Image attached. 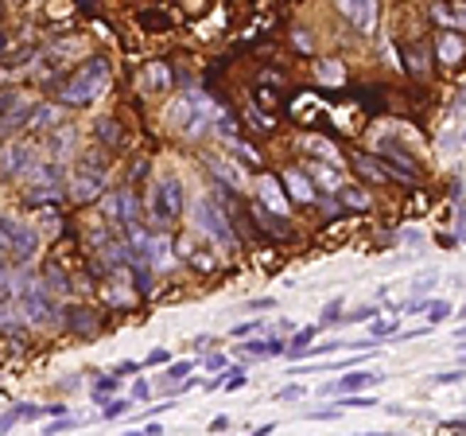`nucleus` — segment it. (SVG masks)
Masks as SVG:
<instances>
[{
  "label": "nucleus",
  "instance_id": "1",
  "mask_svg": "<svg viewBox=\"0 0 466 436\" xmlns=\"http://www.w3.org/2000/svg\"><path fill=\"white\" fill-rule=\"evenodd\" d=\"M105 90H109V59H90L78 67V74H70V78L58 86V102L63 105H90V102H97Z\"/></svg>",
  "mask_w": 466,
  "mask_h": 436
},
{
  "label": "nucleus",
  "instance_id": "2",
  "mask_svg": "<svg viewBox=\"0 0 466 436\" xmlns=\"http://www.w3.org/2000/svg\"><path fill=\"white\" fill-rule=\"evenodd\" d=\"M0 253L8 265H31L39 253V234L16 215H0Z\"/></svg>",
  "mask_w": 466,
  "mask_h": 436
},
{
  "label": "nucleus",
  "instance_id": "3",
  "mask_svg": "<svg viewBox=\"0 0 466 436\" xmlns=\"http://www.w3.org/2000/svg\"><path fill=\"white\" fill-rule=\"evenodd\" d=\"M148 211H152L156 226H168L183 215V184L175 176H160L152 184V199H148Z\"/></svg>",
  "mask_w": 466,
  "mask_h": 436
},
{
  "label": "nucleus",
  "instance_id": "4",
  "mask_svg": "<svg viewBox=\"0 0 466 436\" xmlns=\"http://www.w3.org/2000/svg\"><path fill=\"white\" fill-rule=\"evenodd\" d=\"M195 226L202 230L210 242H218V245H233V230H229V222L226 215H222L218 207H214V199H198L195 203Z\"/></svg>",
  "mask_w": 466,
  "mask_h": 436
},
{
  "label": "nucleus",
  "instance_id": "5",
  "mask_svg": "<svg viewBox=\"0 0 466 436\" xmlns=\"http://www.w3.org/2000/svg\"><path fill=\"white\" fill-rule=\"evenodd\" d=\"M36 160H39L36 144H28V141H12V144L0 148V176H4V179L28 176V168H31Z\"/></svg>",
  "mask_w": 466,
  "mask_h": 436
},
{
  "label": "nucleus",
  "instance_id": "6",
  "mask_svg": "<svg viewBox=\"0 0 466 436\" xmlns=\"http://www.w3.org/2000/svg\"><path fill=\"white\" fill-rule=\"evenodd\" d=\"M63 179H66V168H63V160H51V164H31L28 168V187H31V195L36 199H43V195H55L58 187H63Z\"/></svg>",
  "mask_w": 466,
  "mask_h": 436
},
{
  "label": "nucleus",
  "instance_id": "7",
  "mask_svg": "<svg viewBox=\"0 0 466 436\" xmlns=\"http://www.w3.org/2000/svg\"><path fill=\"white\" fill-rule=\"evenodd\" d=\"M202 102H206L202 94L187 90V94H179V97H175V102L168 105V113H163V117H168V125H175V129H190V125H195V117H198V105H202Z\"/></svg>",
  "mask_w": 466,
  "mask_h": 436
},
{
  "label": "nucleus",
  "instance_id": "8",
  "mask_svg": "<svg viewBox=\"0 0 466 436\" xmlns=\"http://www.w3.org/2000/svg\"><path fill=\"white\" fill-rule=\"evenodd\" d=\"M97 195H105V171L78 168L74 187H70V199H74V203H90V199H97Z\"/></svg>",
  "mask_w": 466,
  "mask_h": 436
},
{
  "label": "nucleus",
  "instance_id": "9",
  "mask_svg": "<svg viewBox=\"0 0 466 436\" xmlns=\"http://www.w3.org/2000/svg\"><path fill=\"white\" fill-rule=\"evenodd\" d=\"M338 8H342L350 16V23H354L357 31H365V36L377 28V0H338Z\"/></svg>",
  "mask_w": 466,
  "mask_h": 436
},
{
  "label": "nucleus",
  "instance_id": "10",
  "mask_svg": "<svg viewBox=\"0 0 466 436\" xmlns=\"http://www.w3.org/2000/svg\"><path fill=\"white\" fill-rule=\"evenodd\" d=\"M105 215H109V222H113L116 230H121L124 222L140 218V203H136V195H132V191H116V195H109V203H105Z\"/></svg>",
  "mask_w": 466,
  "mask_h": 436
},
{
  "label": "nucleus",
  "instance_id": "11",
  "mask_svg": "<svg viewBox=\"0 0 466 436\" xmlns=\"http://www.w3.org/2000/svg\"><path fill=\"white\" fill-rule=\"evenodd\" d=\"M140 90L144 94H160V90H171V70L163 67V63H148L144 70H140Z\"/></svg>",
  "mask_w": 466,
  "mask_h": 436
},
{
  "label": "nucleus",
  "instance_id": "12",
  "mask_svg": "<svg viewBox=\"0 0 466 436\" xmlns=\"http://www.w3.org/2000/svg\"><path fill=\"white\" fill-rule=\"evenodd\" d=\"M256 195H261V203L269 207V215H288V199H284V191H280V184L272 176H264L261 184H256Z\"/></svg>",
  "mask_w": 466,
  "mask_h": 436
},
{
  "label": "nucleus",
  "instance_id": "13",
  "mask_svg": "<svg viewBox=\"0 0 466 436\" xmlns=\"http://www.w3.org/2000/svg\"><path fill=\"white\" fill-rule=\"evenodd\" d=\"M74 144H78V133L74 129H47V152L55 156V160H66V156L74 152Z\"/></svg>",
  "mask_w": 466,
  "mask_h": 436
},
{
  "label": "nucleus",
  "instance_id": "14",
  "mask_svg": "<svg viewBox=\"0 0 466 436\" xmlns=\"http://www.w3.org/2000/svg\"><path fill=\"white\" fill-rule=\"evenodd\" d=\"M377 382V374L373 370H357V374H346V378H338L335 386H327L330 393H354V390H365V386H373Z\"/></svg>",
  "mask_w": 466,
  "mask_h": 436
},
{
  "label": "nucleus",
  "instance_id": "15",
  "mask_svg": "<svg viewBox=\"0 0 466 436\" xmlns=\"http://www.w3.org/2000/svg\"><path fill=\"white\" fill-rule=\"evenodd\" d=\"M148 265L152 269H168L171 265V242L168 238H152V242H148Z\"/></svg>",
  "mask_w": 466,
  "mask_h": 436
},
{
  "label": "nucleus",
  "instance_id": "16",
  "mask_svg": "<svg viewBox=\"0 0 466 436\" xmlns=\"http://www.w3.org/2000/svg\"><path fill=\"white\" fill-rule=\"evenodd\" d=\"M311 176H315V184L327 187V191H338V187H342V171H338V164H335V160H330V168H327V164L311 168Z\"/></svg>",
  "mask_w": 466,
  "mask_h": 436
},
{
  "label": "nucleus",
  "instance_id": "17",
  "mask_svg": "<svg viewBox=\"0 0 466 436\" xmlns=\"http://www.w3.org/2000/svg\"><path fill=\"white\" fill-rule=\"evenodd\" d=\"M28 125L31 129H55L58 125V110H55V105H31Z\"/></svg>",
  "mask_w": 466,
  "mask_h": 436
},
{
  "label": "nucleus",
  "instance_id": "18",
  "mask_svg": "<svg viewBox=\"0 0 466 436\" xmlns=\"http://www.w3.org/2000/svg\"><path fill=\"white\" fill-rule=\"evenodd\" d=\"M36 417H43L39 405H16V409H8V413L0 417V429H12V425H20V421H36Z\"/></svg>",
  "mask_w": 466,
  "mask_h": 436
},
{
  "label": "nucleus",
  "instance_id": "19",
  "mask_svg": "<svg viewBox=\"0 0 466 436\" xmlns=\"http://www.w3.org/2000/svg\"><path fill=\"white\" fill-rule=\"evenodd\" d=\"M284 184L291 187V195H296L299 203H315V187L307 184V179L299 176V171H288V176H284Z\"/></svg>",
  "mask_w": 466,
  "mask_h": 436
},
{
  "label": "nucleus",
  "instance_id": "20",
  "mask_svg": "<svg viewBox=\"0 0 466 436\" xmlns=\"http://www.w3.org/2000/svg\"><path fill=\"white\" fill-rule=\"evenodd\" d=\"M241 351H245V355H264V358H269V355H284L288 343H280V339H264V343H245Z\"/></svg>",
  "mask_w": 466,
  "mask_h": 436
},
{
  "label": "nucleus",
  "instance_id": "21",
  "mask_svg": "<svg viewBox=\"0 0 466 436\" xmlns=\"http://www.w3.org/2000/svg\"><path fill=\"white\" fill-rule=\"evenodd\" d=\"M94 133H97V141H102V144H116V141H121V129H116L113 117H97Z\"/></svg>",
  "mask_w": 466,
  "mask_h": 436
},
{
  "label": "nucleus",
  "instance_id": "22",
  "mask_svg": "<svg viewBox=\"0 0 466 436\" xmlns=\"http://www.w3.org/2000/svg\"><path fill=\"white\" fill-rule=\"evenodd\" d=\"M377 405V398H369V393H362V390H354L350 398L338 401V409H373Z\"/></svg>",
  "mask_w": 466,
  "mask_h": 436
},
{
  "label": "nucleus",
  "instance_id": "23",
  "mask_svg": "<svg viewBox=\"0 0 466 436\" xmlns=\"http://www.w3.org/2000/svg\"><path fill=\"white\" fill-rule=\"evenodd\" d=\"M303 148H311V156H327V160H335V144H330V141H319V137H303Z\"/></svg>",
  "mask_w": 466,
  "mask_h": 436
},
{
  "label": "nucleus",
  "instance_id": "24",
  "mask_svg": "<svg viewBox=\"0 0 466 436\" xmlns=\"http://www.w3.org/2000/svg\"><path fill=\"white\" fill-rule=\"evenodd\" d=\"M423 316H428L431 324H443V319L451 316V304L447 300H428V312H423Z\"/></svg>",
  "mask_w": 466,
  "mask_h": 436
},
{
  "label": "nucleus",
  "instance_id": "25",
  "mask_svg": "<svg viewBox=\"0 0 466 436\" xmlns=\"http://www.w3.org/2000/svg\"><path fill=\"white\" fill-rule=\"evenodd\" d=\"M190 370H195V363H190V358H183V363H171V366H168V386H171V382H183V378H190Z\"/></svg>",
  "mask_w": 466,
  "mask_h": 436
},
{
  "label": "nucleus",
  "instance_id": "26",
  "mask_svg": "<svg viewBox=\"0 0 466 436\" xmlns=\"http://www.w3.org/2000/svg\"><path fill=\"white\" fill-rule=\"evenodd\" d=\"M315 331H319V327H303V331H299V335H296V339H291V343H288V351H291V355H299V351H303V347H311V339H315Z\"/></svg>",
  "mask_w": 466,
  "mask_h": 436
},
{
  "label": "nucleus",
  "instance_id": "27",
  "mask_svg": "<svg viewBox=\"0 0 466 436\" xmlns=\"http://www.w3.org/2000/svg\"><path fill=\"white\" fill-rule=\"evenodd\" d=\"M43 285H47V289H58V292H66V277H63V269H58V265H47V273H43Z\"/></svg>",
  "mask_w": 466,
  "mask_h": 436
},
{
  "label": "nucleus",
  "instance_id": "28",
  "mask_svg": "<svg viewBox=\"0 0 466 436\" xmlns=\"http://www.w3.org/2000/svg\"><path fill=\"white\" fill-rule=\"evenodd\" d=\"M16 110L28 113V102H23L20 94H4V97H0V117H4V113H16Z\"/></svg>",
  "mask_w": 466,
  "mask_h": 436
},
{
  "label": "nucleus",
  "instance_id": "29",
  "mask_svg": "<svg viewBox=\"0 0 466 436\" xmlns=\"http://www.w3.org/2000/svg\"><path fill=\"white\" fill-rule=\"evenodd\" d=\"M439 55H443L447 63H455V59L462 55V39H451V36H447L443 43H439Z\"/></svg>",
  "mask_w": 466,
  "mask_h": 436
},
{
  "label": "nucleus",
  "instance_id": "30",
  "mask_svg": "<svg viewBox=\"0 0 466 436\" xmlns=\"http://www.w3.org/2000/svg\"><path fill=\"white\" fill-rule=\"evenodd\" d=\"M385 335H396V319L373 316V339H385Z\"/></svg>",
  "mask_w": 466,
  "mask_h": 436
},
{
  "label": "nucleus",
  "instance_id": "31",
  "mask_svg": "<svg viewBox=\"0 0 466 436\" xmlns=\"http://www.w3.org/2000/svg\"><path fill=\"white\" fill-rule=\"evenodd\" d=\"M129 409H132V398H129V401H113V405H105L102 417H105V421H116V417H124Z\"/></svg>",
  "mask_w": 466,
  "mask_h": 436
},
{
  "label": "nucleus",
  "instance_id": "32",
  "mask_svg": "<svg viewBox=\"0 0 466 436\" xmlns=\"http://www.w3.org/2000/svg\"><path fill=\"white\" fill-rule=\"evenodd\" d=\"M319 78L323 82H342V67H338V63H319Z\"/></svg>",
  "mask_w": 466,
  "mask_h": 436
},
{
  "label": "nucleus",
  "instance_id": "33",
  "mask_svg": "<svg viewBox=\"0 0 466 436\" xmlns=\"http://www.w3.org/2000/svg\"><path fill=\"white\" fill-rule=\"evenodd\" d=\"M435 281H439V273H423L420 281L412 285V296H423V292H431V289H435Z\"/></svg>",
  "mask_w": 466,
  "mask_h": 436
},
{
  "label": "nucleus",
  "instance_id": "34",
  "mask_svg": "<svg viewBox=\"0 0 466 436\" xmlns=\"http://www.w3.org/2000/svg\"><path fill=\"white\" fill-rule=\"evenodd\" d=\"M373 316H381V308H357V312H346L342 319H350V324H362V319H373Z\"/></svg>",
  "mask_w": 466,
  "mask_h": 436
},
{
  "label": "nucleus",
  "instance_id": "35",
  "mask_svg": "<svg viewBox=\"0 0 466 436\" xmlns=\"http://www.w3.org/2000/svg\"><path fill=\"white\" fill-rule=\"evenodd\" d=\"M335 319H342V300H338V296L327 304V312H323V324H335Z\"/></svg>",
  "mask_w": 466,
  "mask_h": 436
},
{
  "label": "nucleus",
  "instance_id": "36",
  "mask_svg": "<svg viewBox=\"0 0 466 436\" xmlns=\"http://www.w3.org/2000/svg\"><path fill=\"white\" fill-rule=\"evenodd\" d=\"M152 398V386L144 382V378H136V382H132V401H148Z\"/></svg>",
  "mask_w": 466,
  "mask_h": 436
},
{
  "label": "nucleus",
  "instance_id": "37",
  "mask_svg": "<svg viewBox=\"0 0 466 436\" xmlns=\"http://www.w3.org/2000/svg\"><path fill=\"white\" fill-rule=\"evenodd\" d=\"M346 207L365 211V207H369V195H365V191H346Z\"/></svg>",
  "mask_w": 466,
  "mask_h": 436
},
{
  "label": "nucleus",
  "instance_id": "38",
  "mask_svg": "<svg viewBox=\"0 0 466 436\" xmlns=\"http://www.w3.org/2000/svg\"><path fill=\"white\" fill-rule=\"evenodd\" d=\"M116 390V378H97L94 382V398H105V393Z\"/></svg>",
  "mask_w": 466,
  "mask_h": 436
},
{
  "label": "nucleus",
  "instance_id": "39",
  "mask_svg": "<svg viewBox=\"0 0 466 436\" xmlns=\"http://www.w3.org/2000/svg\"><path fill=\"white\" fill-rule=\"evenodd\" d=\"M299 398H303V386H288V390L276 393V401H299Z\"/></svg>",
  "mask_w": 466,
  "mask_h": 436
},
{
  "label": "nucleus",
  "instance_id": "40",
  "mask_svg": "<svg viewBox=\"0 0 466 436\" xmlns=\"http://www.w3.org/2000/svg\"><path fill=\"white\" fill-rule=\"evenodd\" d=\"M245 308H249V312H269V308H276V300H272V296H264V300H249Z\"/></svg>",
  "mask_w": 466,
  "mask_h": 436
},
{
  "label": "nucleus",
  "instance_id": "41",
  "mask_svg": "<svg viewBox=\"0 0 466 436\" xmlns=\"http://www.w3.org/2000/svg\"><path fill=\"white\" fill-rule=\"evenodd\" d=\"M466 378V370H451V374H435V382L439 386H451V382H462Z\"/></svg>",
  "mask_w": 466,
  "mask_h": 436
},
{
  "label": "nucleus",
  "instance_id": "42",
  "mask_svg": "<svg viewBox=\"0 0 466 436\" xmlns=\"http://www.w3.org/2000/svg\"><path fill=\"white\" fill-rule=\"evenodd\" d=\"M202 366H206V370H214V374H222V370H226V355H210Z\"/></svg>",
  "mask_w": 466,
  "mask_h": 436
},
{
  "label": "nucleus",
  "instance_id": "43",
  "mask_svg": "<svg viewBox=\"0 0 466 436\" xmlns=\"http://www.w3.org/2000/svg\"><path fill=\"white\" fill-rule=\"evenodd\" d=\"M335 417H338V409H315L311 421H335Z\"/></svg>",
  "mask_w": 466,
  "mask_h": 436
},
{
  "label": "nucleus",
  "instance_id": "44",
  "mask_svg": "<svg viewBox=\"0 0 466 436\" xmlns=\"http://www.w3.org/2000/svg\"><path fill=\"white\" fill-rule=\"evenodd\" d=\"M222 386H229V390H241V386H245V374H229V378H222Z\"/></svg>",
  "mask_w": 466,
  "mask_h": 436
},
{
  "label": "nucleus",
  "instance_id": "45",
  "mask_svg": "<svg viewBox=\"0 0 466 436\" xmlns=\"http://www.w3.org/2000/svg\"><path fill=\"white\" fill-rule=\"evenodd\" d=\"M156 363H168V351H152V355H148V366H156Z\"/></svg>",
  "mask_w": 466,
  "mask_h": 436
},
{
  "label": "nucleus",
  "instance_id": "46",
  "mask_svg": "<svg viewBox=\"0 0 466 436\" xmlns=\"http://www.w3.org/2000/svg\"><path fill=\"white\" fill-rule=\"evenodd\" d=\"M136 370H140L136 363H121V366H116V374H121V378H124V374H136Z\"/></svg>",
  "mask_w": 466,
  "mask_h": 436
},
{
  "label": "nucleus",
  "instance_id": "47",
  "mask_svg": "<svg viewBox=\"0 0 466 436\" xmlns=\"http://www.w3.org/2000/svg\"><path fill=\"white\" fill-rule=\"evenodd\" d=\"M226 425H229L226 417H214V421H210V432H222V429H226Z\"/></svg>",
  "mask_w": 466,
  "mask_h": 436
},
{
  "label": "nucleus",
  "instance_id": "48",
  "mask_svg": "<svg viewBox=\"0 0 466 436\" xmlns=\"http://www.w3.org/2000/svg\"><path fill=\"white\" fill-rule=\"evenodd\" d=\"M261 324H241V327H233V335H249V331H256Z\"/></svg>",
  "mask_w": 466,
  "mask_h": 436
},
{
  "label": "nucleus",
  "instance_id": "49",
  "mask_svg": "<svg viewBox=\"0 0 466 436\" xmlns=\"http://www.w3.org/2000/svg\"><path fill=\"white\" fill-rule=\"evenodd\" d=\"M459 316H462V319H466V304H462V308H459Z\"/></svg>",
  "mask_w": 466,
  "mask_h": 436
},
{
  "label": "nucleus",
  "instance_id": "50",
  "mask_svg": "<svg viewBox=\"0 0 466 436\" xmlns=\"http://www.w3.org/2000/svg\"><path fill=\"white\" fill-rule=\"evenodd\" d=\"M459 335H462V339H466V327H459Z\"/></svg>",
  "mask_w": 466,
  "mask_h": 436
}]
</instances>
